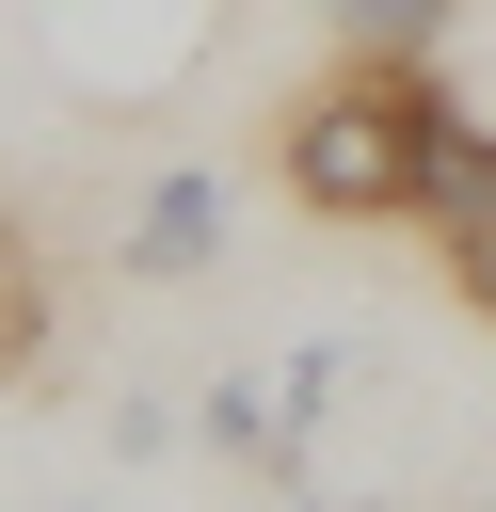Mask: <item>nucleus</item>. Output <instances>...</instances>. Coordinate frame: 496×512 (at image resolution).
I'll list each match as a JSON object with an SVG mask.
<instances>
[{"label": "nucleus", "instance_id": "obj_1", "mask_svg": "<svg viewBox=\"0 0 496 512\" xmlns=\"http://www.w3.org/2000/svg\"><path fill=\"white\" fill-rule=\"evenodd\" d=\"M464 96L432 80V48H336L288 112H272V176L320 224H432L464 176Z\"/></svg>", "mask_w": 496, "mask_h": 512}, {"label": "nucleus", "instance_id": "obj_2", "mask_svg": "<svg viewBox=\"0 0 496 512\" xmlns=\"http://www.w3.org/2000/svg\"><path fill=\"white\" fill-rule=\"evenodd\" d=\"M16 16H32L48 80L96 96V112H160V96L224 48V0H16Z\"/></svg>", "mask_w": 496, "mask_h": 512}, {"label": "nucleus", "instance_id": "obj_3", "mask_svg": "<svg viewBox=\"0 0 496 512\" xmlns=\"http://www.w3.org/2000/svg\"><path fill=\"white\" fill-rule=\"evenodd\" d=\"M224 224H240L224 160H160V176L128 192V224H112V272H128V288H192V272L224 256Z\"/></svg>", "mask_w": 496, "mask_h": 512}, {"label": "nucleus", "instance_id": "obj_4", "mask_svg": "<svg viewBox=\"0 0 496 512\" xmlns=\"http://www.w3.org/2000/svg\"><path fill=\"white\" fill-rule=\"evenodd\" d=\"M320 16H336V48H432L464 0H320Z\"/></svg>", "mask_w": 496, "mask_h": 512}, {"label": "nucleus", "instance_id": "obj_5", "mask_svg": "<svg viewBox=\"0 0 496 512\" xmlns=\"http://www.w3.org/2000/svg\"><path fill=\"white\" fill-rule=\"evenodd\" d=\"M32 336H48V288H32V256H16V240H0V384H16V368H32Z\"/></svg>", "mask_w": 496, "mask_h": 512}]
</instances>
